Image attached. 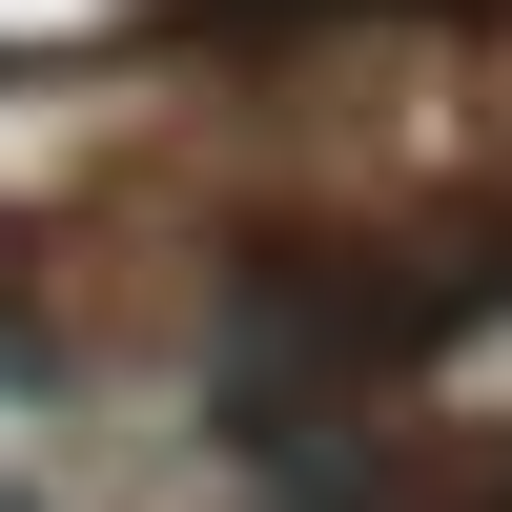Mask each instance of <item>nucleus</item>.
Returning a JSON list of instances; mask_svg holds the SVG:
<instances>
[]
</instances>
